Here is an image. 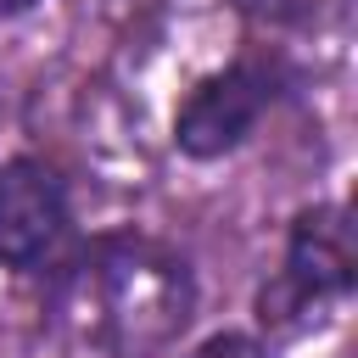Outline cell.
Wrapping results in <instances>:
<instances>
[{"label":"cell","mask_w":358,"mask_h":358,"mask_svg":"<svg viewBox=\"0 0 358 358\" xmlns=\"http://www.w3.org/2000/svg\"><path fill=\"white\" fill-rule=\"evenodd\" d=\"M190 302L196 291H190L185 257H173L157 241H134V235L90 246L67 280L73 324L95 347H112L123 358H145L168 347L190 319Z\"/></svg>","instance_id":"6da1fadb"},{"label":"cell","mask_w":358,"mask_h":358,"mask_svg":"<svg viewBox=\"0 0 358 358\" xmlns=\"http://www.w3.org/2000/svg\"><path fill=\"white\" fill-rule=\"evenodd\" d=\"M352 224L341 207H313L291 224V246H285V263L274 274V285H263L257 296V313L263 324H296L319 308H330L336 296H347L352 285Z\"/></svg>","instance_id":"7a4b0ae2"},{"label":"cell","mask_w":358,"mask_h":358,"mask_svg":"<svg viewBox=\"0 0 358 358\" xmlns=\"http://www.w3.org/2000/svg\"><path fill=\"white\" fill-rule=\"evenodd\" d=\"M274 95H280V73L268 62H252V56L229 62L224 73H207L190 90V101L173 117V145L185 157H196V162L229 157L263 123V112L274 106Z\"/></svg>","instance_id":"3957f363"},{"label":"cell","mask_w":358,"mask_h":358,"mask_svg":"<svg viewBox=\"0 0 358 358\" xmlns=\"http://www.w3.org/2000/svg\"><path fill=\"white\" fill-rule=\"evenodd\" d=\"M67 241V190L39 157L0 162V263L45 268Z\"/></svg>","instance_id":"277c9868"},{"label":"cell","mask_w":358,"mask_h":358,"mask_svg":"<svg viewBox=\"0 0 358 358\" xmlns=\"http://www.w3.org/2000/svg\"><path fill=\"white\" fill-rule=\"evenodd\" d=\"M241 17H252V22H268V28H285V22H302V17H313V6L319 0H229Z\"/></svg>","instance_id":"5b68a950"},{"label":"cell","mask_w":358,"mask_h":358,"mask_svg":"<svg viewBox=\"0 0 358 358\" xmlns=\"http://www.w3.org/2000/svg\"><path fill=\"white\" fill-rule=\"evenodd\" d=\"M190 358H263V347L252 336H213L207 347H196Z\"/></svg>","instance_id":"8992f818"},{"label":"cell","mask_w":358,"mask_h":358,"mask_svg":"<svg viewBox=\"0 0 358 358\" xmlns=\"http://www.w3.org/2000/svg\"><path fill=\"white\" fill-rule=\"evenodd\" d=\"M28 6H39V0H0V17H17V11H28Z\"/></svg>","instance_id":"52a82bcc"}]
</instances>
